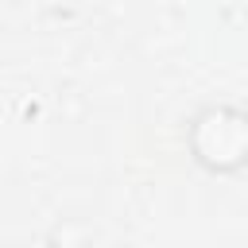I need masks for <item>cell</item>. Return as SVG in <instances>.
<instances>
[{
	"label": "cell",
	"instance_id": "6da1fadb",
	"mask_svg": "<svg viewBox=\"0 0 248 248\" xmlns=\"http://www.w3.org/2000/svg\"><path fill=\"white\" fill-rule=\"evenodd\" d=\"M186 143H190L194 163L213 174L244 170L248 167V112L236 105H209L190 120Z\"/></svg>",
	"mask_w": 248,
	"mask_h": 248
}]
</instances>
